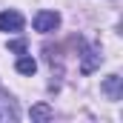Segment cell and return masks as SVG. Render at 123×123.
Masks as SVG:
<instances>
[{"label": "cell", "instance_id": "cell-7", "mask_svg": "<svg viewBox=\"0 0 123 123\" xmlns=\"http://www.w3.org/2000/svg\"><path fill=\"white\" fill-rule=\"evenodd\" d=\"M31 117H34V120H49V117H52V109L40 103V106H34V109H31Z\"/></svg>", "mask_w": 123, "mask_h": 123}, {"label": "cell", "instance_id": "cell-4", "mask_svg": "<svg viewBox=\"0 0 123 123\" xmlns=\"http://www.w3.org/2000/svg\"><path fill=\"white\" fill-rule=\"evenodd\" d=\"M0 120H17V106L9 94L0 92Z\"/></svg>", "mask_w": 123, "mask_h": 123}, {"label": "cell", "instance_id": "cell-8", "mask_svg": "<svg viewBox=\"0 0 123 123\" xmlns=\"http://www.w3.org/2000/svg\"><path fill=\"white\" fill-rule=\"evenodd\" d=\"M9 49H12V52H20V55H23V52H26V43H23V40H12V43H9Z\"/></svg>", "mask_w": 123, "mask_h": 123}, {"label": "cell", "instance_id": "cell-3", "mask_svg": "<svg viewBox=\"0 0 123 123\" xmlns=\"http://www.w3.org/2000/svg\"><path fill=\"white\" fill-rule=\"evenodd\" d=\"M100 60H103V57H100V49H97V46H86V49H83V63H80V69L89 74V72H94V69L100 66Z\"/></svg>", "mask_w": 123, "mask_h": 123}, {"label": "cell", "instance_id": "cell-1", "mask_svg": "<svg viewBox=\"0 0 123 123\" xmlns=\"http://www.w3.org/2000/svg\"><path fill=\"white\" fill-rule=\"evenodd\" d=\"M60 26V14L57 12H49V9H43V12H37L34 14V31H55Z\"/></svg>", "mask_w": 123, "mask_h": 123}, {"label": "cell", "instance_id": "cell-5", "mask_svg": "<svg viewBox=\"0 0 123 123\" xmlns=\"http://www.w3.org/2000/svg\"><path fill=\"white\" fill-rule=\"evenodd\" d=\"M14 69L20 72V74H34L37 72V63H34V57H17V63H14Z\"/></svg>", "mask_w": 123, "mask_h": 123}, {"label": "cell", "instance_id": "cell-6", "mask_svg": "<svg viewBox=\"0 0 123 123\" xmlns=\"http://www.w3.org/2000/svg\"><path fill=\"white\" fill-rule=\"evenodd\" d=\"M103 89H106V92H109L115 100H117V97H120V77H117V74H112V77L103 83Z\"/></svg>", "mask_w": 123, "mask_h": 123}, {"label": "cell", "instance_id": "cell-2", "mask_svg": "<svg viewBox=\"0 0 123 123\" xmlns=\"http://www.w3.org/2000/svg\"><path fill=\"white\" fill-rule=\"evenodd\" d=\"M23 14L20 12H0V31H20Z\"/></svg>", "mask_w": 123, "mask_h": 123}]
</instances>
